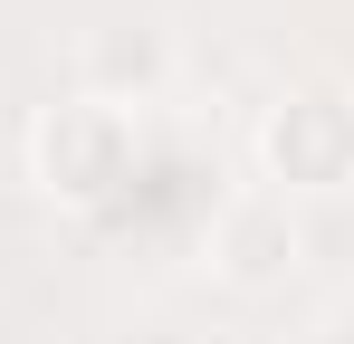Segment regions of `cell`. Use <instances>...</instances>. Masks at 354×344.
<instances>
[{"instance_id": "4", "label": "cell", "mask_w": 354, "mask_h": 344, "mask_svg": "<svg viewBox=\"0 0 354 344\" xmlns=\"http://www.w3.org/2000/svg\"><path fill=\"white\" fill-rule=\"evenodd\" d=\"M124 77H134V86H163V39H134V48H96V86H86V96H106V106H124Z\"/></svg>"}, {"instance_id": "3", "label": "cell", "mask_w": 354, "mask_h": 344, "mask_svg": "<svg viewBox=\"0 0 354 344\" xmlns=\"http://www.w3.org/2000/svg\"><path fill=\"white\" fill-rule=\"evenodd\" d=\"M297 258H306V229H297V211L278 201V191H249V201H230L221 220H211V268L230 287H288Z\"/></svg>"}, {"instance_id": "1", "label": "cell", "mask_w": 354, "mask_h": 344, "mask_svg": "<svg viewBox=\"0 0 354 344\" xmlns=\"http://www.w3.org/2000/svg\"><path fill=\"white\" fill-rule=\"evenodd\" d=\"M144 163V124L106 96H67V106L39 115V134H29V172H39V191L67 201V211H106L124 182Z\"/></svg>"}, {"instance_id": "2", "label": "cell", "mask_w": 354, "mask_h": 344, "mask_svg": "<svg viewBox=\"0 0 354 344\" xmlns=\"http://www.w3.org/2000/svg\"><path fill=\"white\" fill-rule=\"evenodd\" d=\"M259 172L288 191H354V86H297L259 115Z\"/></svg>"}]
</instances>
